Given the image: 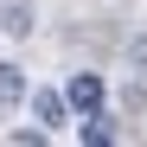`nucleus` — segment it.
Returning <instances> with one entry per match:
<instances>
[{
    "instance_id": "obj_5",
    "label": "nucleus",
    "mask_w": 147,
    "mask_h": 147,
    "mask_svg": "<svg viewBox=\"0 0 147 147\" xmlns=\"http://www.w3.org/2000/svg\"><path fill=\"white\" fill-rule=\"evenodd\" d=\"M26 96V77H19V64H0V102H19Z\"/></svg>"
},
{
    "instance_id": "obj_3",
    "label": "nucleus",
    "mask_w": 147,
    "mask_h": 147,
    "mask_svg": "<svg viewBox=\"0 0 147 147\" xmlns=\"http://www.w3.org/2000/svg\"><path fill=\"white\" fill-rule=\"evenodd\" d=\"M0 32H7V38H26L32 32V0H0Z\"/></svg>"
},
{
    "instance_id": "obj_2",
    "label": "nucleus",
    "mask_w": 147,
    "mask_h": 147,
    "mask_svg": "<svg viewBox=\"0 0 147 147\" xmlns=\"http://www.w3.org/2000/svg\"><path fill=\"white\" fill-rule=\"evenodd\" d=\"M32 115L45 121V134H51V128H64V115H70V102H64L58 90H32Z\"/></svg>"
},
{
    "instance_id": "obj_4",
    "label": "nucleus",
    "mask_w": 147,
    "mask_h": 147,
    "mask_svg": "<svg viewBox=\"0 0 147 147\" xmlns=\"http://www.w3.org/2000/svg\"><path fill=\"white\" fill-rule=\"evenodd\" d=\"M77 141H83V147H109V141H115L109 115H102V109H96V115H83V121H77Z\"/></svg>"
},
{
    "instance_id": "obj_1",
    "label": "nucleus",
    "mask_w": 147,
    "mask_h": 147,
    "mask_svg": "<svg viewBox=\"0 0 147 147\" xmlns=\"http://www.w3.org/2000/svg\"><path fill=\"white\" fill-rule=\"evenodd\" d=\"M102 77H96V70H77V77H70V90H64V102L70 109H77V115H96V109H102Z\"/></svg>"
}]
</instances>
